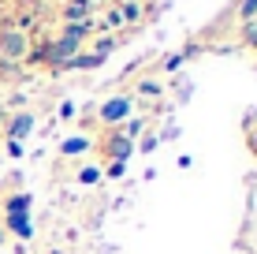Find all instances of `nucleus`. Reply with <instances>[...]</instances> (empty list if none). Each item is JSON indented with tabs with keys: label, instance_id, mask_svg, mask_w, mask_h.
Instances as JSON below:
<instances>
[{
	"label": "nucleus",
	"instance_id": "obj_14",
	"mask_svg": "<svg viewBox=\"0 0 257 254\" xmlns=\"http://www.w3.org/2000/svg\"><path fill=\"white\" fill-rule=\"evenodd\" d=\"M78 180H82V183H97V180H101V172H97V168H82V172H78Z\"/></svg>",
	"mask_w": 257,
	"mask_h": 254
},
{
	"label": "nucleus",
	"instance_id": "obj_3",
	"mask_svg": "<svg viewBox=\"0 0 257 254\" xmlns=\"http://www.w3.org/2000/svg\"><path fill=\"white\" fill-rule=\"evenodd\" d=\"M93 12V0H64V23H90Z\"/></svg>",
	"mask_w": 257,
	"mask_h": 254
},
{
	"label": "nucleus",
	"instance_id": "obj_10",
	"mask_svg": "<svg viewBox=\"0 0 257 254\" xmlns=\"http://www.w3.org/2000/svg\"><path fill=\"white\" fill-rule=\"evenodd\" d=\"M138 94H142V98H149V101L161 98V82H149V78H146V82L138 86Z\"/></svg>",
	"mask_w": 257,
	"mask_h": 254
},
{
	"label": "nucleus",
	"instance_id": "obj_7",
	"mask_svg": "<svg viewBox=\"0 0 257 254\" xmlns=\"http://www.w3.org/2000/svg\"><path fill=\"white\" fill-rule=\"evenodd\" d=\"M8 228L19 232V235H30V232H34L30 221H26V213H12V217H8Z\"/></svg>",
	"mask_w": 257,
	"mask_h": 254
},
{
	"label": "nucleus",
	"instance_id": "obj_1",
	"mask_svg": "<svg viewBox=\"0 0 257 254\" xmlns=\"http://www.w3.org/2000/svg\"><path fill=\"white\" fill-rule=\"evenodd\" d=\"M26 52H30V34L23 30V26H4L0 30V60H23Z\"/></svg>",
	"mask_w": 257,
	"mask_h": 254
},
{
	"label": "nucleus",
	"instance_id": "obj_11",
	"mask_svg": "<svg viewBox=\"0 0 257 254\" xmlns=\"http://www.w3.org/2000/svg\"><path fill=\"white\" fill-rule=\"evenodd\" d=\"M242 41H246V45H257V19L242 23Z\"/></svg>",
	"mask_w": 257,
	"mask_h": 254
},
{
	"label": "nucleus",
	"instance_id": "obj_6",
	"mask_svg": "<svg viewBox=\"0 0 257 254\" xmlns=\"http://www.w3.org/2000/svg\"><path fill=\"white\" fill-rule=\"evenodd\" d=\"M131 150H135V146H131V138H123V135H116L108 142V157H112V161H119V164H127Z\"/></svg>",
	"mask_w": 257,
	"mask_h": 254
},
{
	"label": "nucleus",
	"instance_id": "obj_19",
	"mask_svg": "<svg viewBox=\"0 0 257 254\" xmlns=\"http://www.w3.org/2000/svg\"><path fill=\"white\" fill-rule=\"evenodd\" d=\"M253 150H257V138H253Z\"/></svg>",
	"mask_w": 257,
	"mask_h": 254
},
{
	"label": "nucleus",
	"instance_id": "obj_16",
	"mask_svg": "<svg viewBox=\"0 0 257 254\" xmlns=\"http://www.w3.org/2000/svg\"><path fill=\"white\" fill-rule=\"evenodd\" d=\"M8 153H12V157H23V142H8Z\"/></svg>",
	"mask_w": 257,
	"mask_h": 254
},
{
	"label": "nucleus",
	"instance_id": "obj_13",
	"mask_svg": "<svg viewBox=\"0 0 257 254\" xmlns=\"http://www.w3.org/2000/svg\"><path fill=\"white\" fill-rule=\"evenodd\" d=\"M86 146H90L86 138H67V142H64V153H82Z\"/></svg>",
	"mask_w": 257,
	"mask_h": 254
},
{
	"label": "nucleus",
	"instance_id": "obj_2",
	"mask_svg": "<svg viewBox=\"0 0 257 254\" xmlns=\"http://www.w3.org/2000/svg\"><path fill=\"white\" fill-rule=\"evenodd\" d=\"M131 112H135V98L116 94V98H108L101 105V124H119V120H127Z\"/></svg>",
	"mask_w": 257,
	"mask_h": 254
},
{
	"label": "nucleus",
	"instance_id": "obj_17",
	"mask_svg": "<svg viewBox=\"0 0 257 254\" xmlns=\"http://www.w3.org/2000/svg\"><path fill=\"white\" fill-rule=\"evenodd\" d=\"M4 116H8V105H4V101H0V120H4Z\"/></svg>",
	"mask_w": 257,
	"mask_h": 254
},
{
	"label": "nucleus",
	"instance_id": "obj_5",
	"mask_svg": "<svg viewBox=\"0 0 257 254\" xmlns=\"http://www.w3.org/2000/svg\"><path fill=\"white\" fill-rule=\"evenodd\" d=\"M116 12H119V23H123V26H135L142 15H146V8H142V0H123Z\"/></svg>",
	"mask_w": 257,
	"mask_h": 254
},
{
	"label": "nucleus",
	"instance_id": "obj_18",
	"mask_svg": "<svg viewBox=\"0 0 257 254\" xmlns=\"http://www.w3.org/2000/svg\"><path fill=\"white\" fill-rule=\"evenodd\" d=\"M0 243H4V232H0Z\"/></svg>",
	"mask_w": 257,
	"mask_h": 254
},
{
	"label": "nucleus",
	"instance_id": "obj_8",
	"mask_svg": "<svg viewBox=\"0 0 257 254\" xmlns=\"http://www.w3.org/2000/svg\"><path fill=\"white\" fill-rule=\"evenodd\" d=\"M112 49H116V38H112V34H104V38H97V45H93V56H97V60H104Z\"/></svg>",
	"mask_w": 257,
	"mask_h": 254
},
{
	"label": "nucleus",
	"instance_id": "obj_4",
	"mask_svg": "<svg viewBox=\"0 0 257 254\" xmlns=\"http://www.w3.org/2000/svg\"><path fill=\"white\" fill-rule=\"evenodd\" d=\"M34 124H38V120L30 116V112H19V116H12V124H8V138H12V142H19V138H26L34 131Z\"/></svg>",
	"mask_w": 257,
	"mask_h": 254
},
{
	"label": "nucleus",
	"instance_id": "obj_12",
	"mask_svg": "<svg viewBox=\"0 0 257 254\" xmlns=\"http://www.w3.org/2000/svg\"><path fill=\"white\" fill-rule=\"evenodd\" d=\"M238 15H242V19L250 23L253 15H257V0H238Z\"/></svg>",
	"mask_w": 257,
	"mask_h": 254
},
{
	"label": "nucleus",
	"instance_id": "obj_9",
	"mask_svg": "<svg viewBox=\"0 0 257 254\" xmlns=\"http://www.w3.org/2000/svg\"><path fill=\"white\" fill-rule=\"evenodd\" d=\"M30 209V195H15V198H8V217L12 213H26Z\"/></svg>",
	"mask_w": 257,
	"mask_h": 254
},
{
	"label": "nucleus",
	"instance_id": "obj_20",
	"mask_svg": "<svg viewBox=\"0 0 257 254\" xmlns=\"http://www.w3.org/2000/svg\"><path fill=\"white\" fill-rule=\"evenodd\" d=\"M0 8H4V4H0Z\"/></svg>",
	"mask_w": 257,
	"mask_h": 254
},
{
	"label": "nucleus",
	"instance_id": "obj_15",
	"mask_svg": "<svg viewBox=\"0 0 257 254\" xmlns=\"http://www.w3.org/2000/svg\"><path fill=\"white\" fill-rule=\"evenodd\" d=\"M142 127H146V120H131V124H127V135H131V138L142 135Z\"/></svg>",
	"mask_w": 257,
	"mask_h": 254
}]
</instances>
